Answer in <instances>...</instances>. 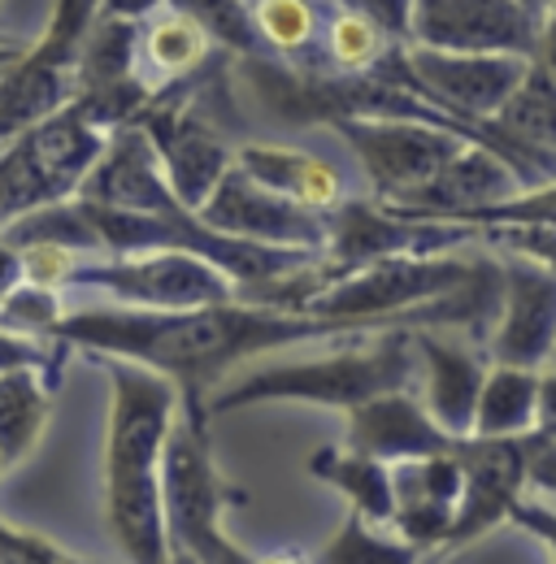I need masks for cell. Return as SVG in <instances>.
<instances>
[{"mask_svg": "<svg viewBox=\"0 0 556 564\" xmlns=\"http://www.w3.org/2000/svg\"><path fill=\"white\" fill-rule=\"evenodd\" d=\"M466 221L470 226H479V221H556V178L535 183V187H526L500 205H487Z\"/></svg>", "mask_w": 556, "mask_h": 564, "instance_id": "cell-32", "label": "cell"}, {"mask_svg": "<svg viewBox=\"0 0 556 564\" xmlns=\"http://www.w3.org/2000/svg\"><path fill=\"white\" fill-rule=\"evenodd\" d=\"M414 344L426 413L443 425L452 438H466L474 430V409H479L487 365L470 348L430 335V326H417Z\"/></svg>", "mask_w": 556, "mask_h": 564, "instance_id": "cell-18", "label": "cell"}, {"mask_svg": "<svg viewBox=\"0 0 556 564\" xmlns=\"http://www.w3.org/2000/svg\"><path fill=\"white\" fill-rule=\"evenodd\" d=\"M49 413H53V395L44 387V369L0 373V460L4 469H18L35 452V443L44 438Z\"/></svg>", "mask_w": 556, "mask_h": 564, "instance_id": "cell-24", "label": "cell"}, {"mask_svg": "<svg viewBox=\"0 0 556 564\" xmlns=\"http://www.w3.org/2000/svg\"><path fill=\"white\" fill-rule=\"evenodd\" d=\"M105 291L118 304L136 308H201L239 300V282L201 252L183 248H152L122 257H87L66 291Z\"/></svg>", "mask_w": 556, "mask_h": 564, "instance_id": "cell-7", "label": "cell"}, {"mask_svg": "<svg viewBox=\"0 0 556 564\" xmlns=\"http://www.w3.org/2000/svg\"><path fill=\"white\" fill-rule=\"evenodd\" d=\"M183 13H192L217 48L226 53H239V57H257L266 44L257 35V22H253V4L248 0H165Z\"/></svg>", "mask_w": 556, "mask_h": 564, "instance_id": "cell-27", "label": "cell"}, {"mask_svg": "<svg viewBox=\"0 0 556 564\" xmlns=\"http://www.w3.org/2000/svg\"><path fill=\"white\" fill-rule=\"evenodd\" d=\"M322 44H327V57H331V66L340 74L378 70L400 48V40H392L374 18H365L356 9H344V4H335L331 22L322 26Z\"/></svg>", "mask_w": 556, "mask_h": 564, "instance_id": "cell-25", "label": "cell"}, {"mask_svg": "<svg viewBox=\"0 0 556 564\" xmlns=\"http://www.w3.org/2000/svg\"><path fill=\"white\" fill-rule=\"evenodd\" d=\"M400 57L409 78L439 109L470 122H491L535 62L526 53H457L430 44H405Z\"/></svg>", "mask_w": 556, "mask_h": 564, "instance_id": "cell-9", "label": "cell"}, {"mask_svg": "<svg viewBox=\"0 0 556 564\" xmlns=\"http://www.w3.org/2000/svg\"><path fill=\"white\" fill-rule=\"evenodd\" d=\"M62 561H70V552H62L53 539L0 521V564H62Z\"/></svg>", "mask_w": 556, "mask_h": 564, "instance_id": "cell-33", "label": "cell"}, {"mask_svg": "<svg viewBox=\"0 0 556 564\" xmlns=\"http://www.w3.org/2000/svg\"><path fill=\"white\" fill-rule=\"evenodd\" d=\"M235 161L261 178L266 187L282 192L287 200L304 205L313 213H335L348 200V183L335 161L304 152V148H282V143H244Z\"/></svg>", "mask_w": 556, "mask_h": 564, "instance_id": "cell-20", "label": "cell"}, {"mask_svg": "<svg viewBox=\"0 0 556 564\" xmlns=\"http://www.w3.org/2000/svg\"><path fill=\"white\" fill-rule=\"evenodd\" d=\"M457 438L426 413V404H417L414 387L383 391V395L348 409V447H356L365 456H378L387 465L443 452Z\"/></svg>", "mask_w": 556, "mask_h": 564, "instance_id": "cell-17", "label": "cell"}, {"mask_svg": "<svg viewBox=\"0 0 556 564\" xmlns=\"http://www.w3.org/2000/svg\"><path fill=\"white\" fill-rule=\"evenodd\" d=\"M539 373L526 365H491L479 391L474 409V430L483 438H504V434H531L539 430Z\"/></svg>", "mask_w": 556, "mask_h": 564, "instance_id": "cell-23", "label": "cell"}, {"mask_svg": "<svg viewBox=\"0 0 556 564\" xmlns=\"http://www.w3.org/2000/svg\"><path fill=\"white\" fill-rule=\"evenodd\" d=\"M539 430H556V365L539 373Z\"/></svg>", "mask_w": 556, "mask_h": 564, "instance_id": "cell-40", "label": "cell"}, {"mask_svg": "<svg viewBox=\"0 0 556 564\" xmlns=\"http://www.w3.org/2000/svg\"><path fill=\"white\" fill-rule=\"evenodd\" d=\"M248 4H253L261 44L287 62L304 57L322 40V13L313 0H248Z\"/></svg>", "mask_w": 556, "mask_h": 564, "instance_id": "cell-26", "label": "cell"}, {"mask_svg": "<svg viewBox=\"0 0 556 564\" xmlns=\"http://www.w3.org/2000/svg\"><path fill=\"white\" fill-rule=\"evenodd\" d=\"M509 521H513V525H522L531 539H539V543L548 547V556L556 561V508L535 503V499H526V495H517V499H513V508H509Z\"/></svg>", "mask_w": 556, "mask_h": 564, "instance_id": "cell-36", "label": "cell"}, {"mask_svg": "<svg viewBox=\"0 0 556 564\" xmlns=\"http://www.w3.org/2000/svg\"><path fill=\"white\" fill-rule=\"evenodd\" d=\"M479 265H483V257L470 261L457 248L452 252H392V257L365 261L356 270H344L300 313L335 317V322H352V326H387V322L414 326L426 304L466 286L479 274Z\"/></svg>", "mask_w": 556, "mask_h": 564, "instance_id": "cell-5", "label": "cell"}, {"mask_svg": "<svg viewBox=\"0 0 556 564\" xmlns=\"http://www.w3.org/2000/svg\"><path fill=\"white\" fill-rule=\"evenodd\" d=\"M526 187H531L526 174L500 148H491L483 140H466L417 196H409L405 205H387V209L409 213V217L466 221V217H474L487 205H500V200H509V196H517Z\"/></svg>", "mask_w": 556, "mask_h": 564, "instance_id": "cell-15", "label": "cell"}, {"mask_svg": "<svg viewBox=\"0 0 556 564\" xmlns=\"http://www.w3.org/2000/svg\"><path fill=\"white\" fill-rule=\"evenodd\" d=\"M0 474H4V460H0Z\"/></svg>", "mask_w": 556, "mask_h": 564, "instance_id": "cell-45", "label": "cell"}, {"mask_svg": "<svg viewBox=\"0 0 556 564\" xmlns=\"http://www.w3.org/2000/svg\"><path fill=\"white\" fill-rule=\"evenodd\" d=\"M205 409H179L161 456V517H165V543L170 561L188 564H244L248 552H239L222 517L231 508L235 491L222 482L205 443Z\"/></svg>", "mask_w": 556, "mask_h": 564, "instance_id": "cell-4", "label": "cell"}, {"mask_svg": "<svg viewBox=\"0 0 556 564\" xmlns=\"http://www.w3.org/2000/svg\"><path fill=\"white\" fill-rule=\"evenodd\" d=\"M531 487L556 491V430H539V443L531 456Z\"/></svg>", "mask_w": 556, "mask_h": 564, "instance_id": "cell-37", "label": "cell"}, {"mask_svg": "<svg viewBox=\"0 0 556 564\" xmlns=\"http://www.w3.org/2000/svg\"><path fill=\"white\" fill-rule=\"evenodd\" d=\"M213 48V35L174 4H161L148 18H139V66H148L157 83H179L201 70Z\"/></svg>", "mask_w": 556, "mask_h": 564, "instance_id": "cell-21", "label": "cell"}, {"mask_svg": "<svg viewBox=\"0 0 556 564\" xmlns=\"http://www.w3.org/2000/svg\"><path fill=\"white\" fill-rule=\"evenodd\" d=\"M109 365V438H105V517L127 561H170L161 517V456L183 391L170 373L127 356Z\"/></svg>", "mask_w": 556, "mask_h": 564, "instance_id": "cell-2", "label": "cell"}, {"mask_svg": "<svg viewBox=\"0 0 556 564\" xmlns=\"http://www.w3.org/2000/svg\"><path fill=\"white\" fill-rule=\"evenodd\" d=\"M392 482H396V534L414 547L417 556L430 547H448V530L461 503V456L457 443L417 460H400L392 465Z\"/></svg>", "mask_w": 556, "mask_h": 564, "instance_id": "cell-16", "label": "cell"}, {"mask_svg": "<svg viewBox=\"0 0 556 564\" xmlns=\"http://www.w3.org/2000/svg\"><path fill=\"white\" fill-rule=\"evenodd\" d=\"M165 0H100L105 13H118V18H148L152 9H161Z\"/></svg>", "mask_w": 556, "mask_h": 564, "instance_id": "cell-41", "label": "cell"}, {"mask_svg": "<svg viewBox=\"0 0 556 564\" xmlns=\"http://www.w3.org/2000/svg\"><path fill=\"white\" fill-rule=\"evenodd\" d=\"M409 44L535 57L539 18L517 0H414Z\"/></svg>", "mask_w": 556, "mask_h": 564, "instance_id": "cell-14", "label": "cell"}, {"mask_svg": "<svg viewBox=\"0 0 556 564\" xmlns=\"http://www.w3.org/2000/svg\"><path fill=\"white\" fill-rule=\"evenodd\" d=\"M504 148L535 174V183L556 178V74L531 62L517 91L491 118Z\"/></svg>", "mask_w": 556, "mask_h": 564, "instance_id": "cell-19", "label": "cell"}, {"mask_svg": "<svg viewBox=\"0 0 556 564\" xmlns=\"http://www.w3.org/2000/svg\"><path fill=\"white\" fill-rule=\"evenodd\" d=\"M517 4H526V9H531V13H535V18H544V9H548V4H553V0H517Z\"/></svg>", "mask_w": 556, "mask_h": 564, "instance_id": "cell-42", "label": "cell"}, {"mask_svg": "<svg viewBox=\"0 0 556 564\" xmlns=\"http://www.w3.org/2000/svg\"><path fill=\"white\" fill-rule=\"evenodd\" d=\"M87 257L70 243H57V239H35V243H22V274L35 286H57L66 291L74 270L83 265Z\"/></svg>", "mask_w": 556, "mask_h": 564, "instance_id": "cell-31", "label": "cell"}, {"mask_svg": "<svg viewBox=\"0 0 556 564\" xmlns=\"http://www.w3.org/2000/svg\"><path fill=\"white\" fill-rule=\"evenodd\" d=\"M327 122L352 148L356 165L365 170V178L374 187V200H383V205H405L409 196H417L448 165V156L470 140L452 127L421 122V118L331 113Z\"/></svg>", "mask_w": 556, "mask_h": 564, "instance_id": "cell-8", "label": "cell"}, {"mask_svg": "<svg viewBox=\"0 0 556 564\" xmlns=\"http://www.w3.org/2000/svg\"><path fill=\"white\" fill-rule=\"evenodd\" d=\"M417 387V344L414 326L392 322L374 330V339H361L352 348H335L322 356H296V360H266L253 373L217 387L205 400L209 417L270 404V400H296V404H322V409H356L383 391Z\"/></svg>", "mask_w": 556, "mask_h": 564, "instance_id": "cell-3", "label": "cell"}, {"mask_svg": "<svg viewBox=\"0 0 556 564\" xmlns=\"http://www.w3.org/2000/svg\"><path fill=\"white\" fill-rule=\"evenodd\" d=\"M62 317H66V308H62V291L57 286L18 282L0 300V326L22 330V335H57Z\"/></svg>", "mask_w": 556, "mask_h": 564, "instance_id": "cell-29", "label": "cell"}, {"mask_svg": "<svg viewBox=\"0 0 556 564\" xmlns=\"http://www.w3.org/2000/svg\"><path fill=\"white\" fill-rule=\"evenodd\" d=\"M500 308L491 322V360L544 369L556 352V270L495 252Z\"/></svg>", "mask_w": 556, "mask_h": 564, "instance_id": "cell-13", "label": "cell"}, {"mask_svg": "<svg viewBox=\"0 0 556 564\" xmlns=\"http://www.w3.org/2000/svg\"><path fill=\"white\" fill-rule=\"evenodd\" d=\"M201 221H209L222 235L235 239H257V243H278V248H313L322 252L331 239V213H313L296 200H287L282 192L266 187L261 178H253L239 161L222 174V183L209 192L201 205Z\"/></svg>", "mask_w": 556, "mask_h": 564, "instance_id": "cell-10", "label": "cell"}, {"mask_svg": "<svg viewBox=\"0 0 556 564\" xmlns=\"http://www.w3.org/2000/svg\"><path fill=\"white\" fill-rule=\"evenodd\" d=\"M18 282H26V274H22V248L0 235V300H4Z\"/></svg>", "mask_w": 556, "mask_h": 564, "instance_id": "cell-38", "label": "cell"}, {"mask_svg": "<svg viewBox=\"0 0 556 564\" xmlns=\"http://www.w3.org/2000/svg\"><path fill=\"white\" fill-rule=\"evenodd\" d=\"M309 469L331 482L335 491L352 499V512H361L374 525H392L396 521V482H392V465L378 456H365L356 447H322Z\"/></svg>", "mask_w": 556, "mask_h": 564, "instance_id": "cell-22", "label": "cell"}, {"mask_svg": "<svg viewBox=\"0 0 556 564\" xmlns=\"http://www.w3.org/2000/svg\"><path fill=\"white\" fill-rule=\"evenodd\" d=\"M535 62L539 66H548L556 74V0L544 9V18H539V44H535Z\"/></svg>", "mask_w": 556, "mask_h": 564, "instance_id": "cell-39", "label": "cell"}, {"mask_svg": "<svg viewBox=\"0 0 556 564\" xmlns=\"http://www.w3.org/2000/svg\"><path fill=\"white\" fill-rule=\"evenodd\" d=\"M136 122L148 131V140L157 148L174 196L196 213L209 200V192L222 183V174L235 165V152L192 109V100H174V91L170 96H152L139 109Z\"/></svg>", "mask_w": 556, "mask_h": 564, "instance_id": "cell-12", "label": "cell"}, {"mask_svg": "<svg viewBox=\"0 0 556 564\" xmlns=\"http://www.w3.org/2000/svg\"><path fill=\"white\" fill-rule=\"evenodd\" d=\"M417 552L396 534V525H374L361 512L348 517L340 539L322 552V561H414Z\"/></svg>", "mask_w": 556, "mask_h": 564, "instance_id": "cell-28", "label": "cell"}, {"mask_svg": "<svg viewBox=\"0 0 556 564\" xmlns=\"http://www.w3.org/2000/svg\"><path fill=\"white\" fill-rule=\"evenodd\" d=\"M392 326V322H387ZM344 330H370L335 317H313L257 300H226L201 308H83L66 313L57 339L100 356H127L161 369L179 382L188 409H205L209 387L244 360L282 352L313 339H335ZM209 413V409H205Z\"/></svg>", "mask_w": 556, "mask_h": 564, "instance_id": "cell-1", "label": "cell"}, {"mask_svg": "<svg viewBox=\"0 0 556 564\" xmlns=\"http://www.w3.org/2000/svg\"><path fill=\"white\" fill-rule=\"evenodd\" d=\"M109 143V131L96 127L78 100L66 109L40 118L22 135L0 143V209L4 226L22 213H35L44 205H57L78 196L87 174L96 170L100 152Z\"/></svg>", "mask_w": 556, "mask_h": 564, "instance_id": "cell-6", "label": "cell"}, {"mask_svg": "<svg viewBox=\"0 0 556 564\" xmlns=\"http://www.w3.org/2000/svg\"><path fill=\"white\" fill-rule=\"evenodd\" d=\"M0 230H4V209H0Z\"/></svg>", "mask_w": 556, "mask_h": 564, "instance_id": "cell-43", "label": "cell"}, {"mask_svg": "<svg viewBox=\"0 0 556 564\" xmlns=\"http://www.w3.org/2000/svg\"><path fill=\"white\" fill-rule=\"evenodd\" d=\"M548 365H556V352H553V360H548Z\"/></svg>", "mask_w": 556, "mask_h": 564, "instance_id": "cell-44", "label": "cell"}, {"mask_svg": "<svg viewBox=\"0 0 556 564\" xmlns=\"http://www.w3.org/2000/svg\"><path fill=\"white\" fill-rule=\"evenodd\" d=\"M474 230L495 252L526 257L556 270V221H479Z\"/></svg>", "mask_w": 556, "mask_h": 564, "instance_id": "cell-30", "label": "cell"}, {"mask_svg": "<svg viewBox=\"0 0 556 564\" xmlns=\"http://www.w3.org/2000/svg\"><path fill=\"white\" fill-rule=\"evenodd\" d=\"M344 9H356L365 18H374L392 40L409 44V26H414V0H335Z\"/></svg>", "mask_w": 556, "mask_h": 564, "instance_id": "cell-35", "label": "cell"}, {"mask_svg": "<svg viewBox=\"0 0 556 564\" xmlns=\"http://www.w3.org/2000/svg\"><path fill=\"white\" fill-rule=\"evenodd\" d=\"M535 443H539V430L504 434V438H483V434L457 438L466 482H461V503H457V517L448 530V547H461V543L487 534L491 525L509 521L513 499L531 487Z\"/></svg>", "mask_w": 556, "mask_h": 564, "instance_id": "cell-11", "label": "cell"}, {"mask_svg": "<svg viewBox=\"0 0 556 564\" xmlns=\"http://www.w3.org/2000/svg\"><path fill=\"white\" fill-rule=\"evenodd\" d=\"M53 365V348L40 344V335H22L0 326V373L9 369H49Z\"/></svg>", "mask_w": 556, "mask_h": 564, "instance_id": "cell-34", "label": "cell"}]
</instances>
